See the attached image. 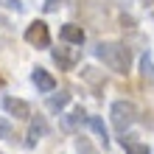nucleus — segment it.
Segmentation results:
<instances>
[{
	"instance_id": "obj_1",
	"label": "nucleus",
	"mask_w": 154,
	"mask_h": 154,
	"mask_svg": "<svg viewBox=\"0 0 154 154\" xmlns=\"http://www.w3.org/2000/svg\"><path fill=\"white\" fill-rule=\"evenodd\" d=\"M95 56L112 73H121V76H126L129 67H132V53H129V48L123 42H98L95 45Z\"/></svg>"
},
{
	"instance_id": "obj_2",
	"label": "nucleus",
	"mask_w": 154,
	"mask_h": 154,
	"mask_svg": "<svg viewBox=\"0 0 154 154\" xmlns=\"http://www.w3.org/2000/svg\"><path fill=\"white\" fill-rule=\"evenodd\" d=\"M109 115H112V126L115 129L126 132L134 121H137V106H134L132 101H126V98H121V101H115L109 106Z\"/></svg>"
},
{
	"instance_id": "obj_3",
	"label": "nucleus",
	"mask_w": 154,
	"mask_h": 154,
	"mask_svg": "<svg viewBox=\"0 0 154 154\" xmlns=\"http://www.w3.org/2000/svg\"><path fill=\"white\" fill-rule=\"evenodd\" d=\"M25 42L34 45V48H51V31H48V25H45L42 20L31 23L28 28H25Z\"/></svg>"
},
{
	"instance_id": "obj_4",
	"label": "nucleus",
	"mask_w": 154,
	"mask_h": 154,
	"mask_svg": "<svg viewBox=\"0 0 154 154\" xmlns=\"http://www.w3.org/2000/svg\"><path fill=\"white\" fill-rule=\"evenodd\" d=\"M79 59H81V53H79V48H70V42L65 48H53V62H56L62 70H73L79 65Z\"/></svg>"
},
{
	"instance_id": "obj_5",
	"label": "nucleus",
	"mask_w": 154,
	"mask_h": 154,
	"mask_svg": "<svg viewBox=\"0 0 154 154\" xmlns=\"http://www.w3.org/2000/svg\"><path fill=\"white\" fill-rule=\"evenodd\" d=\"M3 109H6L8 115L20 118V121L31 118V106H28V101H23V98H14V95H6V98H3Z\"/></svg>"
},
{
	"instance_id": "obj_6",
	"label": "nucleus",
	"mask_w": 154,
	"mask_h": 154,
	"mask_svg": "<svg viewBox=\"0 0 154 154\" xmlns=\"http://www.w3.org/2000/svg\"><path fill=\"white\" fill-rule=\"evenodd\" d=\"M31 81H34V87H37L39 93H53V90H56V79H53L45 67H34Z\"/></svg>"
},
{
	"instance_id": "obj_7",
	"label": "nucleus",
	"mask_w": 154,
	"mask_h": 154,
	"mask_svg": "<svg viewBox=\"0 0 154 154\" xmlns=\"http://www.w3.org/2000/svg\"><path fill=\"white\" fill-rule=\"evenodd\" d=\"M59 34H62V39L70 42V45H84V31H81V25H76V23H65Z\"/></svg>"
},
{
	"instance_id": "obj_8",
	"label": "nucleus",
	"mask_w": 154,
	"mask_h": 154,
	"mask_svg": "<svg viewBox=\"0 0 154 154\" xmlns=\"http://www.w3.org/2000/svg\"><path fill=\"white\" fill-rule=\"evenodd\" d=\"M45 134H48V123H45L42 115H37L31 121V126H28V146H34V143H37L39 137H45Z\"/></svg>"
},
{
	"instance_id": "obj_9",
	"label": "nucleus",
	"mask_w": 154,
	"mask_h": 154,
	"mask_svg": "<svg viewBox=\"0 0 154 154\" xmlns=\"http://www.w3.org/2000/svg\"><path fill=\"white\" fill-rule=\"evenodd\" d=\"M87 126H90V129H93V132L98 134V137L104 140V149L109 146V134H106V126H104V121H101V118H95V115H90V118H87Z\"/></svg>"
},
{
	"instance_id": "obj_10",
	"label": "nucleus",
	"mask_w": 154,
	"mask_h": 154,
	"mask_svg": "<svg viewBox=\"0 0 154 154\" xmlns=\"http://www.w3.org/2000/svg\"><path fill=\"white\" fill-rule=\"evenodd\" d=\"M67 104H70V93H53V95L48 98V109H51V112H62Z\"/></svg>"
},
{
	"instance_id": "obj_11",
	"label": "nucleus",
	"mask_w": 154,
	"mask_h": 154,
	"mask_svg": "<svg viewBox=\"0 0 154 154\" xmlns=\"http://www.w3.org/2000/svg\"><path fill=\"white\" fill-rule=\"evenodd\" d=\"M81 121H84V109L79 106V109H73L70 115H65V121H62V129H65V132H76V126H79Z\"/></svg>"
},
{
	"instance_id": "obj_12",
	"label": "nucleus",
	"mask_w": 154,
	"mask_h": 154,
	"mask_svg": "<svg viewBox=\"0 0 154 154\" xmlns=\"http://www.w3.org/2000/svg\"><path fill=\"white\" fill-rule=\"evenodd\" d=\"M140 73L154 87V62H151V53H143V56H140Z\"/></svg>"
},
{
	"instance_id": "obj_13",
	"label": "nucleus",
	"mask_w": 154,
	"mask_h": 154,
	"mask_svg": "<svg viewBox=\"0 0 154 154\" xmlns=\"http://www.w3.org/2000/svg\"><path fill=\"white\" fill-rule=\"evenodd\" d=\"M123 149H126V154H151V149L146 146V143H137V140H126V137H123Z\"/></svg>"
},
{
	"instance_id": "obj_14",
	"label": "nucleus",
	"mask_w": 154,
	"mask_h": 154,
	"mask_svg": "<svg viewBox=\"0 0 154 154\" xmlns=\"http://www.w3.org/2000/svg\"><path fill=\"white\" fill-rule=\"evenodd\" d=\"M76 151H79V154H98L95 146L90 143V137H79V140H76Z\"/></svg>"
},
{
	"instance_id": "obj_15",
	"label": "nucleus",
	"mask_w": 154,
	"mask_h": 154,
	"mask_svg": "<svg viewBox=\"0 0 154 154\" xmlns=\"http://www.w3.org/2000/svg\"><path fill=\"white\" fill-rule=\"evenodd\" d=\"M65 6V0H45V11H59Z\"/></svg>"
},
{
	"instance_id": "obj_16",
	"label": "nucleus",
	"mask_w": 154,
	"mask_h": 154,
	"mask_svg": "<svg viewBox=\"0 0 154 154\" xmlns=\"http://www.w3.org/2000/svg\"><path fill=\"white\" fill-rule=\"evenodd\" d=\"M8 134H11V123H8L6 118H0V140L8 137Z\"/></svg>"
},
{
	"instance_id": "obj_17",
	"label": "nucleus",
	"mask_w": 154,
	"mask_h": 154,
	"mask_svg": "<svg viewBox=\"0 0 154 154\" xmlns=\"http://www.w3.org/2000/svg\"><path fill=\"white\" fill-rule=\"evenodd\" d=\"M0 6L11 8V11H23V3H20V0H0Z\"/></svg>"
},
{
	"instance_id": "obj_18",
	"label": "nucleus",
	"mask_w": 154,
	"mask_h": 154,
	"mask_svg": "<svg viewBox=\"0 0 154 154\" xmlns=\"http://www.w3.org/2000/svg\"><path fill=\"white\" fill-rule=\"evenodd\" d=\"M146 3H154V0H146Z\"/></svg>"
},
{
	"instance_id": "obj_19",
	"label": "nucleus",
	"mask_w": 154,
	"mask_h": 154,
	"mask_svg": "<svg viewBox=\"0 0 154 154\" xmlns=\"http://www.w3.org/2000/svg\"><path fill=\"white\" fill-rule=\"evenodd\" d=\"M0 154H3V151H0Z\"/></svg>"
}]
</instances>
